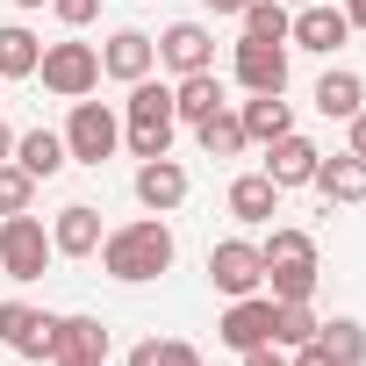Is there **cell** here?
<instances>
[{
    "instance_id": "obj_1",
    "label": "cell",
    "mask_w": 366,
    "mask_h": 366,
    "mask_svg": "<svg viewBox=\"0 0 366 366\" xmlns=\"http://www.w3.org/2000/svg\"><path fill=\"white\" fill-rule=\"evenodd\" d=\"M101 266L115 273V280H158L165 266H172V230L158 223V216H137V223H122V230H108L101 237Z\"/></svg>"
},
{
    "instance_id": "obj_2",
    "label": "cell",
    "mask_w": 366,
    "mask_h": 366,
    "mask_svg": "<svg viewBox=\"0 0 366 366\" xmlns=\"http://www.w3.org/2000/svg\"><path fill=\"white\" fill-rule=\"evenodd\" d=\"M172 129H179V115H172V86L137 79L129 101H122V137H129V151H137V158H165V151H172Z\"/></svg>"
},
{
    "instance_id": "obj_3",
    "label": "cell",
    "mask_w": 366,
    "mask_h": 366,
    "mask_svg": "<svg viewBox=\"0 0 366 366\" xmlns=\"http://www.w3.org/2000/svg\"><path fill=\"white\" fill-rule=\"evenodd\" d=\"M259 259H266V295L273 302H309L316 295V237L309 230H273L259 244Z\"/></svg>"
},
{
    "instance_id": "obj_4",
    "label": "cell",
    "mask_w": 366,
    "mask_h": 366,
    "mask_svg": "<svg viewBox=\"0 0 366 366\" xmlns=\"http://www.w3.org/2000/svg\"><path fill=\"white\" fill-rule=\"evenodd\" d=\"M58 252H51V230L22 209V216H0V273L8 280H44V266H51Z\"/></svg>"
},
{
    "instance_id": "obj_5",
    "label": "cell",
    "mask_w": 366,
    "mask_h": 366,
    "mask_svg": "<svg viewBox=\"0 0 366 366\" xmlns=\"http://www.w3.org/2000/svg\"><path fill=\"white\" fill-rule=\"evenodd\" d=\"M36 79H44L58 101H86V94L101 86V51H94V44H51V51L36 58Z\"/></svg>"
},
{
    "instance_id": "obj_6",
    "label": "cell",
    "mask_w": 366,
    "mask_h": 366,
    "mask_svg": "<svg viewBox=\"0 0 366 366\" xmlns=\"http://www.w3.org/2000/svg\"><path fill=\"white\" fill-rule=\"evenodd\" d=\"M115 144H122L115 108H108V101H72V122H65V151H72V165H108Z\"/></svg>"
},
{
    "instance_id": "obj_7",
    "label": "cell",
    "mask_w": 366,
    "mask_h": 366,
    "mask_svg": "<svg viewBox=\"0 0 366 366\" xmlns=\"http://www.w3.org/2000/svg\"><path fill=\"white\" fill-rule=\"evenodd\" d=\"M209 280H216V295H259L266 287V259H259V244L252 237H223L216 252H209Z\"/></svg>"
},
{
    "instance_id": "obj_8",
    "label": "cell",
    "mask_w": 366,
    "mask_h": 366,
    "mask_svg": "<svg viewBox=\"0 0 366 366\" xmlns=\"http://www.w3.org/2000/svg\"><path fill=\"white\" fill-rule=\"evenodd\" d=\"M0 345L22 359H51L58 352V316L29 309V302H0Z\"/></svg>"
},
{
    "instance_id": "obj_9",
    "label": "cell",
    "mask_w": 366,
    "mask_h": 366,
    "mask_svg": "<svg viewBox=\"0 0 366 366\" xmlns=\"http://www.w3.org/2000/svg\"><path fill=\"white\" fill-rule=\"evenodd\" d=\"M216 337H223L237 359H244V352H259V345H273V295H237V302L223 309Z\"/></svg>"
},
{
    "instance_id": "obj_10",
    "label": "cell",
    "mask_w": 366,
    "mask_h": 366,
    "mask_svg": "<svg viewBox=\"0 0 366 366\" xmlns=\"http://www.w3.org/2000/svg\"><path fill=\"white\" fill-rule=\"evenodd\" d=\"M230 72H237V86L244 94H287V44H237V58H230Z\"/></svg>"
},
{
    "instance_id": "obj_11",
    "label": "cell",
    "mask_w": 366,
    "mask_h": 366,
    "mask_svg": "<svg viewBox=\"0 0 366 366\" xmlns=\"http://www.w3.org/2000/svg\"><path fill=\"white\" fill-rule=\"evenodd\" d=\"M316 158H323V151H316L302 129H287V137H273V144H266V165H259V172L287 194V187H309V179H316Z\"/></svg>"
},
{
    "instance_id": "obj_12",
    "label": "cell",
    "mask_w": 366,
    "mask_h": 366,
    "mask_svg": "<svg viewBox=\"0 0 366 366\" xmlns=\"http://www.w3.org/2000/svg\"><path fill=\"white\" fill-rule=\"evenodd\" d=\"M137 202H144L151 216H172L179 202H187V165H179L172 151H165V158H144V165H137Z\"/></svg>"
},
{
    "instance_id": "obj_13",
    "label": "cell",
    "mask_w": 366,
    "mask_h": 366,
    "mask_svg": "<svg viewBox=\"0 0 366 366\" xmlns=\"http://www.w3.org/2000/svg\"><path fill=\"white\" fill-rule=\"evenodd\" d=\"M151 44H158V65H172L179 79L216 65V36H209L202 22H172V29H165V36H151Z\"/></svg>"
},
{
    "instance_id": "obj_14",
    "label": "cell",
    "mask_w": 366,
    "mask_h": 366,
    "mask_svg": "<svg viewBox=\"0 0 366 366\" xmlns=\"http://www.w3.org/2000/svg\"><path fill=\"white\" fill-rule=\"evenodd\" d=\"M151 65H158V44H151L144 29H115V36L101 44V72H108V79H122V86L151 79Z\"/></svg>"
},
{
    "instance_id": "obj_15",
    "label": "cell",
    "mask_w": 366,
    "mask_h": 366,
    "mask_svg": "<svg viewBox=\"0 0 366 366\" xmlns=\"http://www.w3.org/2000/svg\"><path fill=\"white\" fill-rule=\"evenodd\" d=\"M101 209H86V202H72V209H58V223H51V252L58 259H94L101 252Z\"/></svg>"
},
{
    "instance_id": "obj_16",
    "label": "cell",
    "mask_w": 366,
    "mask_h": 366,
    "mask_svg": "<svg viewBox=\"0 0 366 366\" xmlns=\"http://www.w3.org/2000/svg\"><path fill=\"white\" fill-rule=\"evenodd\" d=\"M287 36H295L302 51H323V58H330V51L352 36V22H345V8H323V0H309V8H295Z\"/></svg>"
},
{
    "instance_id": "obj_17",
    "label": "cell",
    "mask_w": 366,
    "mask_h": 366,
    "mask_svg": "<svg viewBox=\"0 0 366 366\" xmlns=\"http://www.w3.org/2000/svg\"><path fill=\"white\" fill-rule=\"evenodd\" d=\"M15 165H22L29 179H58V172L72 165L65 129H22V137H15Z\"/></svg>"
},
{
    "instance_id": "obj_18",
    "label": "cell",
    "mask_w": 366,
    "mask_h": 366,
    "mask_svg": "<svg viewBox=\"0 0 366 366\" xmlns=\"http://www.w3.org/2000/svg\"><path fill=\"white\" fill-rule=\"evenodd\" d=\"M309 187L323 202H366V158L359 151H337V158H316V179Z\"/></svg>"
},
{
    "instance_id": "obj_19",
    "label": "cell",
    "mask_w": 366,
    "mask_h": 366,
    "mask_svg": "<svg viewBox=\"0 0 366 366\" xmlns=\"http://www.w3.org/2000/svg\"><path fill=\"white\" fill-rule=\"evenodd\" d=\"M216 108H230V94H223L216 65H209V72H187V79L172 86V115H179V122H209Z\"/></svg>"
},
{
    "instance_id": "obj_20",
    "label": "cell",
    "mask_w": 366,
    "mask_h": 366,
    "mask_svg": "<svg viewBox=\"0 0 366 366\" xmlns=\"http://www.w3.org/2000/svg\"><path fill=\"white\" fill-rule=\"evenodd\" d=\"M309 101H316V115H330V122H352V115L366 108V79H359V72H323Z\"/></svg>"
},
{
    "instance_id": "obj_21",
    "label": "cell",
    "mask_w": 366,
    "mask_h": 366,
    "mask_svg": "<svg viewBox=\"0 0 366 366\" xmlns=\"http://www.w3.org/2000/svg\"><path fill=\"white\" fill-rule=\"evenodd\" d=\"M237 122H244V144H273V137L295 129V108H287L280 94H252V101L237 108Z\"/></svg>"
},
{
    "instance_id": "obj_22",
    "label": "cell",
    "mask_w": 366,
    "mask_h": 366,
    "mask_svg": "<svg viewBox=\"0 0 366 366\" xmlns=\"http://www.w3.org/2000/svg\"><path fill=\"white\" fill-rule=\"evenodd\" d=\"M51 359H101L108 366V323L101 316H58V352Z\"/></svg>"
},
{
    "instance_id": "obj_23",
    "label": "cell",
    "mask_w": 366,
    "mask_h": 366,
    "mask_svg": "<svg viewBox=\"0 0 366 366\" xmlns=\"http://www.w3.org/2000/svg\"><path fill=\"white\" fill-rule=\"evenodd\" d=\"M273 209H280V187L266 172H237L230 179V216L237 223H273Z\"/></svg>"
},
{
    "instance_id": "obj_24",
    "label": "cell",
    "mask_w": 366,
    "mask_h": 366,
    "mask_svg": "<svg viewBox=\"0 0 366 366\" xmlns=\"http://www.w3.org/2000/svg\"><path fill=\"white\" fill-rule=\"evenodd\" d=\"M316 345L337 359V366H366V323L337 316V323H316Z\"/></svg>"
},
{
    "instance_id": "obj_25",
    "label": "cell",
    "mask_w": 366,
    "mask_h": 366,
    "mask_svg": "<svg viewBox=\"0 0 366 366\" xmlns=\"http://www.w3.org/2000/svg\"><path fill=\"white\" fill-rule=\"evenodd\" d=\"M36 58H44V44H36L22 22L0 29V79H29V72H36Z\"/></svg>"
},
{
    "instance_id": "obj_26",
    "label": "cell",
    "mask_w": 366,
    "mask_h": 366,
    "mask_svg": "<svg viewBox=\"0 0 366 366\" xmlns=\"http://www.w3.org/2000/svg\"><path fill=\"white\" fill-rule=\"evenodd\" d=\"M194 137H202L209 158H237V151H244V122H237L230 108H216L209 122H194Z\"/></svg>"
},
{
    "instance_id": "obj_27",
    "label": "cell",
    "mask_w": 366,
    "mask_h": 366,
    "mask_svg": "<svg viewBox=\"0 0 366 366\" xmlns=\"http://www.w3.org/2000/svg\"><path fill=\"white\" fill-rule=\"evenodd\" d=\"M309 337H316V309H309V302H273V345L295 352V345H309Z\"/></svg>"
},
{
    "instance_id": "obj_28",
    "label": "cell",
    "mask_w": 366,
    "mask_h": 366,
    "mask_svg": "<svg viewBox=\"0 0 366 366\" xmlns=\"http://www.w3.org/2000/svg\"><path fill=\"white\" fill-rule=\"evenodd\" d=\"M287 0H252V8H244V36L252 44H287Z\"/></svg>"
},
{
    "instance_id": "obj_29",
    "label": "cell",
    "mask_w": 366,
    "mask_h": 366,
    "mask_svg": "<svg viewBox=\"0 0 366 366\" xmlns=\"http://www.w3.org/2000/svg\"><path fill=\"white\" fill-rule=\"evenodd\" d=\"M129 366H202V352H194L187 337H144V345L129 352Z\"/></svg>"
},
{
    "instance_id": "obj_30",
    "label": "cell",
    "mask_w": 366,
    "mask_h": 366,
    "mask_svg": "<svg viewBox=\"0 0 366 366\" xmlns=\"http://www.w3.org/2000/svg\"><path fill=\"white\" fill-rule=\"evenodd\" d=\"M29 202H36V179H29L15 158H0V216H22Z\"/></svg>"
},
{
    "instance_id": "obj_31",
    "label": "cell",
    "mask_w": 366,
    "mask_h": 366,
    "mask_svg": "<svg viewBox=\"0 0 366 366\" xmlns=\"http://www.w3.org/2000/svg\"><path fill=\"white\" fill-rule=\"evenodd\" d=\"M51 15H58L65 29H86V22L101 15V0H51Z\"/></svg>"
},
{
    "instance_id": "obj_32",
    "label": "cell",
    "mask_w": 366,
    "mask_h": 366,
    "mask_svg": "<svg viewBox=\"0 0 366 366\" xmlns=\"http://www.w3.org/2000/svg\"><path fill=\"white\" fill-rule=\"evenodd\" d=\"M287 366H337V359H330V352L309 337V345H295V359H287Z\"/></svg>"
},
{
    "instance_id": "obj_33",
    "label": "cell",
    "mask_w": 366,
    "mask_h": 366,
    "mask_svg": "<svg viewBox=\"0 0 366 366\" xmlns=\"http://www.w3.org/2000/svg\"><path fill=\"white\" fill-rule=\"evenodd\" d=\"M244 366H287V359H280V345H259V352H244Z\"/></svg>"
},
{
    "instance_id": "obj_34",
    "label": "cell",
    "mask_w": 366,
    "mask_h": 366,
    "mask_svg": "<svg viewBox=\"0 0 366 366\" xmlns=\"http://www.w3.org/2000/svg\"><path fill=\"white\" fill-rule=\"evenodd\" d=\"M345 151H359V158H366V108L352 115V144H345Z\"/></svg>"
},
{
    "instance_id": "obj_35",
    "label": "cell",
    "mask_w": 366,
    "mask_h": 366,
    "mask_svg": "<svg viewBox=\"0 0 366 366\" xmlns=\"http://www.w3.org/2000/svg\"><path fill=\"white\" fill-rule=\"evenodd\" d=\"M252 0H209V15H244Z\"/></svg>"
},
{
    "instance_id": "obj_36",
    "label": "cell",
    "mask_w": 366,
    "mask_h": 366,
    "mask_svg": "<svg viewBox=\"0 0 366 366\" xmlns=\"http://www.w3.org/2000/svg\"><path fill=\"white\" fill-rule=\"evenodd\" d=\"M345 22H352V29H366V0H345Z\"/></svg>"
},
{
    "instance_id": "obj_37",
    "label": "cell",
    "mask_w": 366,
    "mask_h": 366,
    "mask_svg": "<svg viewBox=\"0 0 366 366\" xmlns=\"http://www.w3.org/2000/svg\"><path fill=\"white\" fill-rule=\"evenodd\" d=\"M0 158H15V129L8 122H0Z\"/></svg>"
},
{
    "instance_id": "obj_38",
    "label": "cell",
    "mask_w": 366,
    "mask_h": 366,
    "mask_svg": "<svg viewBox=\"0 0 366 366\" xmlns=\"http://www.w3.org/2000/svg\"><path fill=\"white\" fill-rule=\"evenodd\" d=\"M51 366H101V359H51Z\"/></svg>"
},
{
    "instance_id": "obj_39",
    "label": "cell",
    "mask_w": 366,
    "mask_h": 366,
    "mask_svg": "<svg viewBox=\"0 0 366 366\" xmlns=\"http://www.w3.org/2000/svg\"><path fill=\"white\" fill-rule=\"evenodd\" d=\"M15 8H51V0H15Z\"/></svg>"
},
{
    "instance_id": "obj_40",
    "label": "cell",
    "mask_w": 366,
    "mask_h": 366,
    "mask_svg": "<svg viewBox=\"0 0 366 366\" xmlns=\"http://www.w3.org/2000/svg\"><path fill=\"white\" fill-rule=\"evenodd\" d=\"M287 8H309V0H287Z\"/></svg>"
},
{
    "instance_id": "obj_41",
    "label": "cell",
    "mask_w": 366,
    "mask_h": 366,
    "mask_svg": "<svg viewBox=\"0 0 366 366\" xmlns=\"http://www.w3.org/2000/svg\"><path fill=\"white\" fill-rule=\"evenodd\" d=\"M0 86H8V79H0Z\"/></svg>"
}]
</instances>
